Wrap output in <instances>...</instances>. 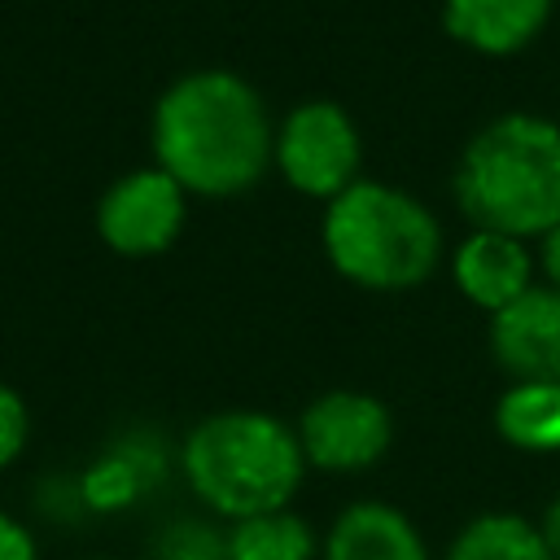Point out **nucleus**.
Segmentation results:
<instances>
[{"instance_id":"obj_9","label":"nucleus","mask_w":560,"mask_h":560,"mask_svg":"<svg viewBox=\"0 0 560 560\" xmlns=\"http://www.w3.org/2000/svg\"><path fill=\"white\" fill-rule=\"evenodd\" d=\"M455 284L468 302L486 306L490 315L512 306L529 284V254L516 236L503 232H472L459 249H455Z\"/></svg>"},{"instance_id":"obj_20","label":"nucleus","mask_w":560,"mask_h":560,"mask_svg":"<svg viewBox=\"0 0 560 560\" xmlns=\"http://www.w3.org/2000/svg\"><path fill=\"white\" fill-rule=\"evenodd\" d=\"M542 542H547V551H551V560H560V499L547 508V516H542Z\"/></svg>"},{"instance_id":"obj_7","label":"nucleus","mask_w":560,"mask_h":560,"mask_svg":"<svg viewBox=\"0 0 560 560\" xmlns=\"http://www.w3.org/2000/svg\"><path fill=\"white\" fill-rule=\"evenodd\" d=\"M389 438H394V424H389L385 402L359 389L319 394L302 411V424H298L302 455L328 472H354V468L376 464Z\"/></svg>"},{"instance_id":"obj_13","label":"nucleus","mask_w":560,"mask_h":560,"mask_svg":"<svg viewBox=\"0 0 560 560\" xmlns=\"http://www.w3.org/2000/svg\"><path fill=\"white\" fill-rule=\"evenodd\" d=\"M446 560H551L542 529L512 512H486L459 529Z\"/></svg>"},{"instance_id":"obj_5","label":"nucleus","mask_w":560,"mask_h":560,"mask_svg":"<svg viewBox=\"0 0 560 560\" xmlns=\"http://www.w3.org/2000/svg\"><path fill=\"white\" fill-rule=\"evenodd\" d=\"M276 166L306 197H341L359 171V131L332 101L298 105L276 131Z\"/></svg>"},{"instance_id":"obj_4","label":"nucleus","mask_w":560,"mask_h":560,"mask_svg":"<svg viewBox=\"0 0 560 560\" xmlns=\"http://www.w3.org/2000/svg\"><path fill=\"white\" fill-rule=\"evenodd\" d=\"M328 262L363 289H411L442 254V228L424 201L402 188L354 179L324 214Z\"/></svg>"},{"instance_id":"obj_16","label":"nucleus","mask_w":560,"mask_h":560,"mask_svg":"<svg viewBox=\"0 0 560 560\" xmlns=\"http://www.w3.org/2000/svg\"><path fill=\"white\" fill-rule=\"evenodd\" d=\"M162 560H228V542L201 525H175L162 538Z\"/></svg>"},{"instance_id":"obj_12","label":"nucleus","mask_w":560,"mask_h":560,"mask_svg":"<svg viewBox=\"0 0 560 560\" xmlns=\"http://www.w3.org/2000/svg\"><path fill=\"white\" fill-rule=\"evenodd\" d=\"M494 429L521 451H560V381H516L494 402Z\"/></svg>"},{"instance_id":"obj_11","label":"nucleus","mask_w":560,"mask_h":560,"mask_svg":"<svg viewBox=\"0 0 560 560\" xmlns=\"http://www.w3.org/2000/svg\"><path fill=\"white\" fill-rule=\"evenodd\" d=\"M324 560H429V551L398 508L350 503L324 538Z\"/></svg>"},{"instance_id":"obj_6","label":"nucleus","mask_w":560,"mask_h":560,"mask_svg":"<svg viewBox=\"0 0 560 560\" xmlns=\"http://www.w3.org/2000/svg\"><path fill=\"white\" fill-rule=\"evenodd\" d=\"M184 228V188L162 171L144 166L114 179L96 206V232L114 254L144 258L162 254Z\"/></svg>"},{"instance_id":"obj_14","label":"nucleus","mask_w":560,"mask_h":560,"mask_svg":"<svg viewBox=\"0 0 560 560\" xmlns=\"http://www.w3.org/2000/svg\"><path fill=\"white\" fill-rule=\"evenodd\" d=\"M228 560H315V534L284 508L245 516L228 534Z\"/></svg>"},{"instance_id":"obj_2","label":"nucleus","mask_w":560,"mask_h":560,"mask_svg":"<svg viewBox=\"0 0 560 560\" xmlns=\"http://www.w3.org/2000/svg\"><path fill=\"white\" fill-rule=\"evenodd\" d=\"M455 201L477 232L547 236L560 223V127L542 114L486 122L459 158Z\"/></svg>"},{"instance_id":"obj_18","label":"nucleus","mask_w":560,"mask_h":560,"mask_svg":"<svg viewBox=\"0 0 560 560\" xmlns=\"http://www.w3.org/2000/svg\"><path fill=\"white\" fill-rule=\"evenodd\" d=\"M0 560H35V538L26 534V525H18L4 512H0Z\"/></svg>"},{"instance_id":"obj_17","label":"nucleus","mask_w":560,"mask_h":560,"mask_svg":"<svg viewBox=\"0 0 560 560\" xmlns=\"http://www.w3.org/2000/svg\"><path fill=\"white\" fill-rule=\"evenodd\" d=\"M26 446V402L0 385V468L18 459V451Z\"/></svg>"},{"instance_id":"obj_15","label":"nucleus","mask_w":560,"mask_h":560,"mask_svg":"<svg viewBox=\"0 0 560 560\" xmlns=\"http://www.w3.org/2000/svg\"><path fill=\"white\" fill-rule=\"evenodd\" d=\"M83 490H88V499H92L101 512H109V508L131 503V499L140 494V468H136L127 455H109L105 464H96V468L88 472Z\"/></svg>"},{"instance_id":"obj_10","label":"nucleus","mask_w":560,"mask_h":560,"mask_svg":"<svg viewBox=\"0 0 560 560\" xmlns=\"http://www.w3.org/2000/svg\"><path fill=\"white\" fill-rule=\"evenodd\" d=\"M551 0H446L442 22L446 31L486 57L521 52L547 26Z\"/></svg>"},{"instance_id":"obj_1","label":"nucleus","mask_w":560,"mask_h":560,"mask_svg":"<svg viewBox=\"0 0 560 560\" xmlns=\"http://www.w3.org/2000/svg\"><path fill=\"white\" fill-rule=\"evenodd\" d=\"M153 153L184 192L236 197L262 179L276 153L267 105L232 70H192L153 109Z\"/></svg>"},{"instance_id":"obj_8","label":"nucleus","mask_w":560,"mask_h":560,"mask_svg":"<svg viewBox=\"0 0 560 560\" xmlns=\"http://www.w3.org/2000/svg\"><path fill=\"white\" fill-rule=\"evenodd\" d=\"M490 350L512 381H560V289H525L490 319Z\"/></svg>"},{"instance_id":"obj_19","label":"nucleus","mask_w":560,"mask_h":560,"mask_svg":"<svg viewBox=\"0 0 560 560\" xmlns=\"http://www.w3.org/2000/svg\"><path fill=\"white\" fill-rule=\"evenodd\" d=\"M542 267H547V280L551 289H560V223L542 236Z\"/></svg>"},{"instance_id":"obj_3","label":"nucleus","mask_w":560,"mask_h":560,"mask_svg":"<svg viewBox=\"0 0 560 560\" xmlns=\"http://www.w3.org/2000/svg\"><path fill=\"white\" fill-rule=\"evenodd\" d=\"M302 442L262 411H219L184 438V472L201 503L245 521L280 512L302 486Z\"/></svg>"}]
</instances>
